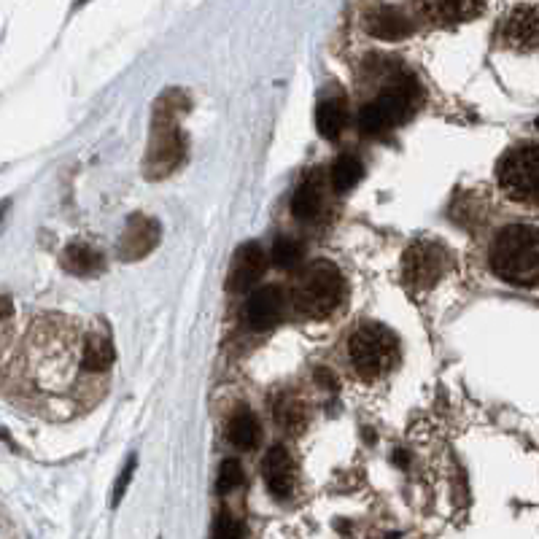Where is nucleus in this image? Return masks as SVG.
<instances>
[{
  "label": "nucleus",
  "instance_id": "obj_11",
  "mask_svg": "<svg viewBox=\"0 0 539 539\" xmlns=\"http://www.w3.org/2000/svg\"><path fill=\"white\" fill-rule=\"evenodd\" d=\"M421 14L434 25H461L483 14L486 0H418Z\"/></svg>",
  "mask_w": 539,
  "mask_h": 539
},
{
  "label": "nucleus",
  "instance_id": "obj_7",
  "mask_svg": "<svg viewBox=\"0 0 539 539\" xmlns=\"http://www.w3.org/2000/svg\"><path fill=\"white\" fill-rule=\"evenodd\" d=\"M184 157V135L176 127V119L170 116H157V133H154V143L149 149V165L151 176H165L176 168V162Z\"/></svg>",
  "mask_w": 539,
  "mask_h": 539
},
{
  "label": "nucleus",
  "instance_id": "obj_16",
  "mask_svg": "<svg viewBox=\"0 0 539 539\" xmlns=\"http://www.w3.org/2000/svg\"><path fill=\"white\" fill-rule=\"evenodd\" d=\"M367 30H370L375 38H380V41H399V38L413 33L410 19H407L402 11L389 9V6L372 11L370 17H367Z\"/></svg>",
  "mask_w": 539,
  "mask_h": 539
},
{
  "label": "nucleus",
  "instance_id": "obj_1",
  "mask_svg": "<svg viewBox=\"0 0 539 539\" xmlns=\"http://www.w3.org/2000/svg\"><path fill=\"white\" fill-rule=\"evenodd\" d=\"M488 265L499 281L534 289L539 286V230L531 224H507L496 232Z\"/></svg>",
  "mask_w": 539,
  "mask_h": 539
},
{
  "label": "nucleus",
  "instance_id": "obj_19",
  "mask_svg": "<svg viewBox=\"0 0 539 539\" xmlns=\"http://www.w3.org/2000/svg\"><path fill=\"white\" fill-rule=\"evenodd\" d=\"M345 122H348V114H345V103L337 98L324 100L316 111V127H319V133L329 141H335L343 133Z\"/></svg>",
  "mask_w": 539,
  "mask_h": 539
},
{
  "label": "nucleus",
  "instance_id": "obj_21",
  "mask_svg": "<svg viewBox=\"0 0 539 539\" xmlns=\"http://www.w3.org/2000/svg\"><path fill=\"white\" fill-rule=\"evenodd\" d=\"M275 421L283 429H289V432H297L305 426V407L297 397L292 394H281L278 402H275Z\"/></svg>",
  "mask_w": 539,
  "mask_h": 539
},
{
  "label": "nucleus",
  "instance_id": "obj_20",
  "mask_svg": "<svg viewBox=\"0 0 539 539\" xmlns=\"http://www.w3.org/2000/svg\"><path fill=\"white\" fill-rule=\"evenodd\" d=\"M362 176L364 165L359 162V157H354V154H343V157H337V162L332 165L329 181H332V189H335L337 195H345V192H351V189L359 184V178Z\"/></svg>",
  "mask_w": 539,
  "mask_h": 539
},
{
  "label": "nucleus",
  "instance_id": "obj_17",
  "mask_svg": "<svg viewBox=\"0 0 539 539\" xmlns=\"http://www.w3.org/2000/svg\"><path fill=\"white\" fill-rule=\"evenodd\" d=\"M114 362V345L103 332H89L84 340V356H81V367L89 375H103Z\"/></svg>",
  "mask_w": 539,
  "mask_h": 539
},
{
  "label": "nucleus",
  "instance_id": "obj_8",
  "mask_svg": "<svg viewBox=\"0 0 539 539\" xmlns=\"http://www.w3.org/2000/svg\"><path fill=\"white\" fill-rule=\"evenodd\" d=\"M504 44L515 52H534L539 49V9L537 6H518L504 19Z\"/></svg>",
  "mask_w": 539,
  "mask_h": 539
},
{
  "label": "nucleus",
  "instance_id": "obj_15",
  "mask_svg": "<svg viewBox=\"0 0 539 539\" xmlns=\"http://www.w3.org/2000/svg\"><path fill=\"white\" fill-rule=\"evenodd\" d=\"M62 267L73 275H81V278H92V275L103 273V254L92 243H84V240H73L71 246L65 248L62 254Z\"/></svg>",
  "mask_w": 539,
  "mask_h": 539
},
{
  "label": "nucleus",
  "instance_id": "obj_14",
  "mask_svg": "<svg viewBox=\"0 0 539 539\" xmlns=\"http://www.w3.org/2000/svg\"><path fill=\"white\" fill-rule=\"evenodd\" d=\"M321 205H324V178H321L319 170H310L294 192L292 213L300 221H310L319 216Z\"/></svg>",
  "mask_w": 539,
  "mask_h": 539
},
{
  "label": "nucleus",
  "instance_id": "obj_3",
  "mask_svg": "<svg viewBox=\"0 0 539 539\" xmlns=\"http://www.w3.org/2000/svg\"><path fill=\"white\" fill-rule=\"evenodd\" d=\"M345 297V278L332 262H313L300 275L294 289V308L308 319H327L332 316Z\"/></svg>",
  "mask_w": 539,
  "mask_h": 539
},
{
  "label": "nucleus",
  "instance_id": "obj_10",
  "mask_svg": "<svg viewBox=\"0 0 539 539\" xmlns=\"http://www.w3.org/2000/svg\"><path fill=\"white\" fill-rule=\"evenodd\" d=\"M283 305H286V297H283L281 286H262L257 292L251 294L246 302V321L251 329H273L278 324V319L283 316Z\"/></svg>",
  "mask_w": 539,
  "mask_h": 539
},
{
  "label": "nucleus",
  "instance_id": "obj_12",
  "mask_svg": "<svg viewBox=\"0 0 539 539\" xmlns=\"http://www.w3.org/2000/svg\"><path fill=\"white\" fill-rule=\"evenodd\" d=\"M262 478H265L267 491H270L275 499H289V496H292L294 461L286 448L273 445V448L265 453V461H262Z\"/></svg>",
  "mask_w": 539,
  "mask_h": 539
},
{
  "label": "nucleus",
  "instance_id": "obj_13",
  "mask_svg": "<svg viewBox=\"0 0 539 539\" xmlns=\"http://www.w3.org/2000/svg\"><path fill=\"white\" fill-rule=\"evenodd\" d=\"M157 240H160V227H157V221L146 219V216H133L122 235L119 257L122 259L146 257L151 248L157 246Z\"/></svg>",
  "mask_w": 539,
  "mask_h": 539
},
{
  "label": "nucleus",
  "instance_id": "obj_25",
  "mask_svg": "<svg viewBox=\"0 0 539 539\" xmlns=\"http://www.w3.org/2000/svg\"><path fill=\"white\" fill-rule=\"evenodd\" d=\"M133 469H135V459H130V464L124 467V472L119 475V483H116V491H114V504L122 502L124 491H127V483H130V478H133Z\"/></svg>",
  "mask_w": 539,
  "mask_h": 539
},
{
  "label": "nucleus",
  "instance_id": "obj_9",
  "mask_svg": "<svg viewBox=\"0 0 539 539\" xmlns=\"http://www.w3.org/2000/svg\"><path fill=\"white\" fill-rule=\"evenodd\" d=\"M267 270V254L259 243H246L235 251L230 275H227V289L230 292H246Z\"/></svg>",
  "mask_w": 539,
  "mask_h": 539
},
{
  "label": "nucleus",
  "instance_id": "obj_6",
  "mask_svg": "<svg viewBox=\"0 0 539 539\" xmlns=\"http://www.w3.org/2000/svg\"><path fill=\"white\" fill-rule=\"evenodd\" d=\"M451 265V254L437 240H418L407 248L402 257V275L405 283L416 292L432 289Z\"/></svg>",
  "mask_w": 539,
  "mask_h": 539
},
{
  "label": "nucleus",
  "instance_id": "obj_4",
  "mask_svg": "<svg viewBox=\"0 0 539 539\" xmlns=\"http://www.w3.org/2000/svg\"><path fill=\"white\" fill-rule=\"evenodd\" d=\"M348 356L362 378L378 380L397 364L399 340L383 324H362L348 340Z\"/></svg>",
  "mask_w": 539,
  "mask_h": 539
},
{
  "label": "nucleus",
  "instance_id": "obj_18",
  "mask_svg": "<svg viewBox=\"0 0 539 539\" xmlns=\"http://www.w3.org/2000/svg\"><path fill=\"white\" fill-rule=\"evenodd\" d=\"M259 434H262V429H259L257 416H254L251 410H246V407L238 410V413L232 416L230 426H227V437H230L232 445L240 448V451H251V448H257Z\"/></svg>",
  "mask_w": 539,
  "mask_h": 539
},
{
  "label": "nucleus",
  "instance_id": "obj_22",
  "mask_svg": "<svg viewBox=\"0 0 539 539\" xmlns=\"http://www.w3.org/2000/svg\"><path fill=\"white\" fill-rule=\"evenodd\" d=\"M305 257V248L294 238H278L273 243V265L278 270H294Z\"/></svg>",
  "mask_w": 539,
  "mask_h": 539
},
{
  "label": "nucleus",
  "instance_id": "obj_5",
  "mask_svg": "<svg viewBox=\"0 0 539 539\" xmlns=\"http://www.w3.org/2000/svg\"><path fill=\"white\" fill-rule=\"evenodd\" d=\"M496 181L515 203L539 205V143H521L504 154Z\"/></svg>",
  "mask_w": 539,
  "mask_h": 539
},
{
  "label": "nucleus",
  "instance_id": "obj_2",
  "mask_svg": "<svg viewBox=\"0 0 539 539\" xmlns=\"http://www.w3.org/2000/svg\"><path fill=\"white\" fill-rule=\"evenodd\" d=\"M418 100H421V87L416 84V79L399 76L391 87L380 92L378 98L364 103L359 111V130L372 138L391 133L394 127L405 124L413 116Z\"/></svg>",
  "mask_w": 539,
  "mask_h": 539
},
{
  "label": "nucleus",
  "instance_id": "obj_23",
  "mask_svg": "<svg viewBox=\"0 0 539 539\" xmlns=\"http://www.w3.org/2000/svg\"><path fill=\"white\" fill-rule=\"evenodd\" d=\"M240 480H243V469H240V464L235 459H227L224 464H221L219 469V494H230L232 488L240 486Z\"/></svg>",
  "mask_w": 539,
  "mask_h": 539
},
{
  "label": "nucleus",
  "instance_id": "obj_24",
  "mask_svg": "<svg viewBox=\"0 0 539 539\" xmlns=\"http://www.w3.org/2000/svg\"><path fill=\"white\" fill-rule=\"evenodd\" d=\"M211 539H243V526H240L232 515L221 513L213 523V537Z\"/></svg>",
  "mask_w": 539,
  "mask_h": 539
}]
</instances>
